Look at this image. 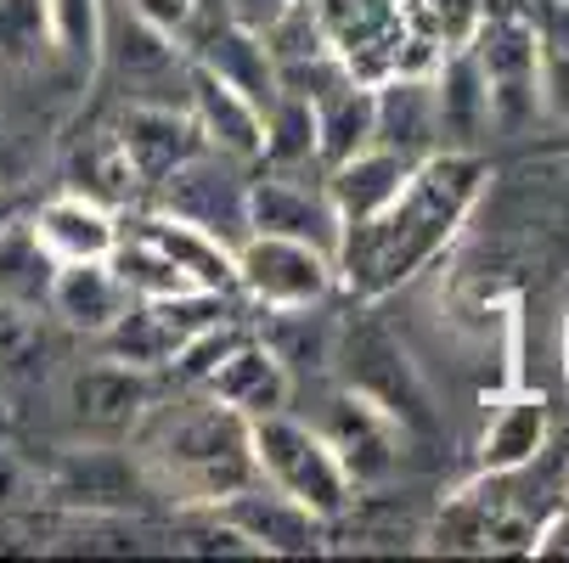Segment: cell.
Segmentation results:
<instances>
[{
  "label": "cell",
  "mask_w": 569,
  "mask_h": 563,
  "mask_svg": "<svg viewBox=\"0 0 569 563\" xmlns=\"http://www.w3.org/2000/svg\"><path fill=\"white\" fill-rule=\"evenodd\" d=\"M485 187H491V164L473 147H435L429 158H418L378 214L339 231V288L356 304H378L383 293L423 277L462 237V225L485 203Z\"/></svg>",
  "instance_id": "6da1fadb"
},
{
  "label": "cell",
  "mask_w": 569,
  "mask_h": 563,
  "mask_svg": "<svg viewBox=\"0 0 569 563\" xmlns=\"http://www.w3.org/2000/svg\"><path fill=\"white\" fill-rule=\"evenodd\" d=\"M130 451L152 491L176 507H214L231 491L254 485V445H249V418L209 400L203 389L158 394V406L141 418L130 434Z\"/></svg>",
  "instance_id": "7a4b0ae2"
},
{
  "label": "cell",
  "mask_w": 569,
  "mask_h": 563,
  "mask_svg": "<svg viewBox=\"0 0 569 563\" xmlns=\"http://www.w3.org/2000/svg\"><path fill=\"white\" fill-rule=\"evenodd\" d=\"M328 372H333L345 389L367 394L372 406H383V412L406 429V440H423V434L440 429L435 394H429L423 372L412 366V355L400 350V339L383 328V321H378L367 304H361L350 321H333Z\"/></svg>",
  "instance_id": "3957f363"
},
{
  "label": "cell",
  "mask_w": 569,
  "mask_h": 563,
  "mask_svg": "<svg viewBox=\"0 0 569 563\" xmlns=\"http://www.w3.org/2000/svg\"><path fill=\"white\" fill-rule=\"evenodd\" d=\"M249 445H254L260 485L293 496V502L310 507L321 524H333V519L350 513V502H356L350 473L339 468L333 445L316 434V423L293 418V406H288V412H271V418H254V423H249Z\"/></svg>",
  "instance_id": "277c9868"
},
{
  "label": "cell",
  "mask_w": 569,
  "mask_h": 563,
  "mask_svg": "<svg viewBox=\"0 0 569 563\" xmlns=\"http://www.w3.org/2000/svg\"><path fill=\"white\" fill-rule=\"evenodd\" d=\"M158 394H164L158 372L113 361V355H86L62 372V418L79 440L124 445L141 429V418L158 406Z\"/></svg>",
  "instance_id": "5b68a950"
},
{
  "label": "cell",
  "mask_w": 569,
  "mask_h": 563,
  "mask_svg": "<svg viewBox=\"0 0 569 563\" xmlns=\"http://www.w3.org/2000/svg\"><path fill=\"white\" fill-rule=\"evenodd\" d=\"M147 496H158L152 479L141 473L136 451L113 445V440H86L46 468V507H57V513L124 519V513H141Z\"/></svg>",
  "instance_id": "8992f818"
},
{
  "label": "cell",
  "mask_w": 569,
  "mask_h": 563,
  "mask_svg": "<svg viewBox=\"0 0 569 563\" xmlns=\"http://www.w3.org/2000/svg\"><path fill=\"white\" fill-rule=\"evenodd\" d=\"M231 265H237V288L260 310H310V304H328L339 293L333 254L316 243H299V237L249 231L231 249Z\"/></svg>",
  "instance_id": "52a82bcc"
},
{
  "label": "cell",
  "mask_w": 569,
  "mask_h": 563,
  "mask_svg": "<svg viewBox=\"0 0 569 563\" xmlns=\"http://www.w3.org/2000/svg\"><path fill=\"white\" fill-rule=\"evenodd\" d=\"M316 23L328 51L361 79V86H378V79L400 73V51L418 46L412 40V12L406 0H316Z\"/></svg>",
  "instance_id": "ba28073f"
},
{
  "label": "cell",
  "mask_w": 569,
  "mask_h": 563,
  "mask_svg": "<svg viewBox=\"0 0 569 563\" xmlns=\"http://www.w3.org/2000/svg\"><path fill=\"white\" fill-rule=\"evenodd\" d=\"M536 524L491 491V473H473L462 491H451L423 530V552H451V557H491V552H530Z\"/></svg>",
  "instance_id": "9c48e42d"
},
{
  "label": "cell",
  "mask_w": 569,
  "mask_h": 563,
  "mask_svg": "<svg viewBox=\"0 0 569 563\" xmlns=\"http://www.w3.org/2000/svg\"><path fill=\"white\" fill-rule=\"evenodd\" d=\"M158 192V209H170L192 225H203L220 243H242L249 237V220H242V198H249V175H242V158L220 152V147H203L192 152L176 175H164L152 187Z\"/></svg>",
  "instance_id": "30bf717a"
},
{
  "label": "cell",
  "mask_w": 569,
  "mask_h": 563,
  "mask_svg": "<svg viewBox=\"0 0 569 563\" xmlns=\"http://www.w3.org/2000/svg\"><path fill=\"white\" fill-rule=\"evenodd\" d=\"M97 57L119 73V86L130 102H176L170 86H187L192 73V51L187 40L164 34L158 23H147L141 12H119V18H102V46Z\"/></svg>",
  "instance_id": "8fae6325"
},
{
  "label": "cell",
  "mask_w": 569,
  "mask_h": 563,
  "mask_svg": "<svg viewBox=\"0 0 569 563\" xmlns=\"http://www.w3.org/2000/svg\"><path fill=\"white\" fill-rule=\"evenodd\" d=\"M316 434L333 445L339 468L350 473V485H383V479L400 468V451H406V429L372 406L367 394L333 383V394L321 400V418H316Z\"/></svg>",
  "instance_id": "7c38bea8"
},
{
  "label": "cell",
  "mask_w": 569,
  "mask_h": 563,
  "mask_svg": "<svg viewBox=\"0 0 569 563\" xmlns=\"http://www.w3.org/2000/svg\"><path fill=\"white\" fill-rule=\"evenodd\" d=\"M468 51L491 91V124H519L536 113V57L541 34L525 18H479L468 34Z\"/></svg>",
  "instance_id": "4fadbf2b"
},
{
  "label": "cell",
  "mask_w": 569,
  "mask_h": 563,
  "mask_svg": "<svg viewBox=\"0 0 569 563\" xmlns=\"http://www.w3.org/2000/svg\"><path fill=\"white\" fill-rule=\"evenodd\" d=\"M113 135L130 158V175H136L141 192H152L164 175H176L192 152L209 147L187 102H130L113 119Z\"/></svg>",
  "instance_id": "5bb4252c"
},
{
  "label": "cell",
  "mask_w": 569,
  "mask_h": 563,
  "mask_svg": "<svg viewBox=\"0 0 569 563\" xmlns=\"http://www.w3.org/2000/svg\"><path fill=\"white\" fill-rule=\"evenodd\" d=\"M198 389H203L209 400H220V406H231L237 418H249V423L293 406V372H288V361H282L254 328L203 372Z\"/></svg>",
  "instance_id": "9a60e30c"
},
{
  "label": "cell",
  "mask_w": 569,
  "mask_h": 563,
  "mask_svg": "<svg viewBox=\"0 0 569 563\" xmlns=\"http://www.w3.org/2000/svg\"><path fill=\"white\" fill-rule=\"evenodd\" d=\"M119 231L141 237L147 249L164 254L192 288L209 293H237V265H231V243L209 237L203 225L170 214V209H119Z\"/></svg>",
  "instance_id": "2e32d148"
},
{
  "label": "cell",
  "mask_w": 569,
  "mask_h": 563,
  "mask_svg": "<svg viewBox=\"0 0 569 563\" xmlns=\"http://www.w3.org/2000/svg\"><path fill=\"white\" fill-rule=\"evenodd\" d=\"M242 220L249 231H266V237H299V243H316L339 254V214L328 203L321 187H305L299 175L288 170H271L260 181H249V198H242Z\"/></svg>",
  "instance_id": "e0dca14e"
},
{
  "label": "cell",
  "mask_w": 569,
  "mask_h": 563,
  "mask_svg": "<svg viewBox=\"0 0 569 563\" xmlns=\"http://www.w3.org/2000/svg\"><path fill=\"white\" fill-rule=\"evenodd\" d=\"M214 513L254 546V557H305L321 552V519L310 507H299L293 496L271 491V485H242L226 502H214Z\"/></svg>",
  "instance_id": "ac0fdd59"
},
{
  "label": "cell",
  "mask_w": 569,
  "mask_h": 563,
  "mask_svg": "<svg viewBox=\"0 0 569 563\" xmlns=\"http://www.w3.org/2000/svg\"><path fill=\"white\" fill-rule=\"evenodd\" d=\"M187 108H192V119H198L209 147L242 158V164L266 158V108L254 97H242L231 79H220L214 68L192 62V73H187Z\"/></svg>",
  "instance_id": "d6986e66"
},
{
  "label": "cell",
  "mask_w": 569,
  "mask_h": 563,
  "mask_svg": "<svg viewBox=\"0 0 569 563\" xmlns=\"http://www.w3.org/2000/svg\"><path fill=\"white\" fill-rule=\"evenodd\" d=\"M124 310H130V288L113 277L108 260H68V265H57L51 293H46V315L57 321L62 333L102 339Z\"/></svg>",
  "instance_id": "ffe728a7"
},
{
  "label": "cell",
  "mask_w": 569,
  "mask_h": 563,
  "mask_svg": "<svg viewBox=\"0 0 569 563\" xmlns=\"http://www.w3.org/2000/svg\"><path fill=\"white\" fill-rule=\"evenodd\" d=\"M547 434H552V406H547L536 389L502 394L497 412H491V423H485V434H479L473 473H497V479L525 473V468L547 451Z\"/></svg>",
  "instance_id": "44dd1931"
},
{
  "label": "cell",
  "mask_w": 569,
  "mask_h": 563,
  "mask_svg": "<svg viewBox=\"0 0 569 563\" xmlns=\"http://www.w3.org/2000/svg\"><path fill=\"white\" fill-rule=\"evenodd\" d=\"M372 147H389L406 158H429L440 147L429 73H389L372 86Z\"/></svg>",
  "instance_id": "7402d4cb"
},
{
  "label": "cell",
  "mask_w": 569,
  "mask_h": 563,
  "mask_svg": "<svg viewBox=\"0 0 569 563\" xmlns=\"http://www.w3.org/2000/svg\"><path fill=\"white\" fill-rule=\"evenodd\" d=\"M29 220H34V237L46 243V254L57 265H68V260H108L113 237H119V214L91 203V198H79V192L46 198Z\"/></svg>",
  "instance_id": "603a6c76"
},
{
  "label": "cell",
  "mask_w": 569,
  "mask_h": 563,
  "mask_svg": "<svg viewBox=\"0 0 569 563\" xmlns=\"http://www.w3.org/2000/svg\"><path fill=\"white\" fill-rule=\"evenodd\" d=\"M435 79V119H440V147H473L491 130V91H485V73L473 62L468 46L440 51Z\"/></svg>",
  "instance_id": "cb8c5ba5"
},
{
  "label": "cell",
  "mask_w": 569,
  "mask_h": 563,
  "mask_svg": "<svg viewBox=\"0 0 569 563\" xmlns=\"http://www.w3.org/2000/svg\"><path fill=\"white\" fill-rule=\"evenodd\" d=\"M412 164H418V158L389 152V147H361L356 158L333 164V170H328V181H321V192H328V203H333L339 225H356V220L378 214V209L400 192V181L412 175Z\"/></svg>",
  "instance_id": "d4e9b609"
},
{
  "label": "cell",
  "mask_w": 569,
  "mask_h": 563,
  "mask_svg": "<svg viewBox=\"0 0 569 563\" xmlns=\"http://www.w3.org/2000/svg\"><path fill=\"white\" fill-rule=\"evenodd\" d=\"M305 108H310V147H316L321 170H333L361 147H372V86H361V79H339V86L310 97Z\"/></svg>",
  "instance_id": "484cf974"
},
{
  "label": "cell",
  "mask_w": 569,
  "mask_h": 563,
  "mask_svg": "<svg viewBox=\"0 0 569 563\" xmlns=\"http://www.w3.org/2000/svg\"><path fill=\"white\" fill-rule=\"evenodd\" d=\"M192 62H203V68H214L220 79H231V86H237L242 97H254L266 113H271L277 97H282V91H277V68H271L260 34L237 29V23H226V18L192 46Z\"/></svg>",
  "instance_id": "4316f807"
},
{
  "label": "cell",
  "mask_w": 569,
  "mask_h": 563,
  "mask_svg": "<svg viewBox=\"0 0 569 563\" xmlns=\"http://www.w3.org/2000/svg\"><path fill=\"white\" fill-rule=\"evenodd\" d=\"M57 260L46 254V243L34 237L29 214H7L0 220V304L12 310H46Z\"/></svg>",
  "instance_id": "83f0119b"
},
{
  "label": "cell",
  "mask_w": 569,
  "mask_h": 563,
  "mask_svg": "<svg viewBox=\"0 0 569 563\" xmlns=\"http://www.w3.org/2000/svg\"><path fill=\"white\" fill-rule=\"evenodd\" d=\"M68 192L91 198V203H102V209H113V214L130 209V198H136L141 187H136V175H130V158H124L113 124L97 130L86 147H73V158H68Z\"/></svg>",
  "instance_id": "f1b7e54d"
},
{
  "label": "cell",
  "mask_w": 569,
  "mask_h": 563,
  "mask_svg": "<svg viewBox=\"0 0 569 563\" xmlns=\"http://www.w3.org/2000/svg\"><path fill=\"white\" fill-rule=\"evenodd\" d=\"M57 51L51 0H0V73H34Z\"/></svg>",
  "instance_id": "f546056e"
},
{
  "label": "cell",
  "mask_w": 569,
  "mask_h": 563,
  "mask_svg": "<svg viewBox=\"0 0 569 563\" xmlns=\"http://www.w3.org/2000/svg\"><path fill=\"white\" fill-rule=\"evenodd\" d=\"M46 513V468H34L12 440H0V519Z\"/></svg>",
  "instance_id": "4dcf8cb0"
},
{
  "label": "cell",
  "mask_w": 569,
  "mask_h": 563,
  "mask_svg": "<svg viewBox=\"0 0 569 563\" xmlns=\"http://www.w3.org/2000/svg\"><path fill=\"white\" fill-rule=\"evenodd\" d=\"M181 513H187L181 535H176L181 552H192V557H254V546L242 541L214 507H181Z\"/></svg>",
  "instance_id": "1f68e13d"
},
{
  "label": "cell",
  "mask_w": 569,
  "mask_h": 563,
  "mask_svg": "<svg viewBox=\"0 0 569 563\" xmlns=\"http://www.w3.org/2000/svg\"><path fill=\"white\" fill-rule=\"evenodd\" d=\"M536 108L552 113L558 124H569V46L563 40H541V57H536Z\"/></svg>",
  "instance_id": "d6a6232c"
},
{
  "label": "cell",
  "mask_w": 569,
  "mask_h": 563,
  "mask_svg": "<svg viewBox=\"0 0 569 563\" xmlns=\"http://www.w3.org/2000/svg\"><path fill=\"white\" fill-rule=\"evenodd\" d=\"M288 7H293V0H226V23L249 29V34H266Z\"/></svg>",
  "instance_id": "836d02e7"
},
{
  "label": "cell",
  "mask_w": 569,
  "mask_h": 563,
  "mask_svg": "<svg viewBox=\"0 0 569 563\" xmlns=\"http://www.w3.org/2000/svg\"><path fill=\"white\" fill-rule=\"evenodd\" d=\"M530 557H569V507L547 513L530 535Z\"/></svg>",
  "instance_id": "e575fe53"
},
{
  "label": "cell",
  "mask_w": 569,
  "mask_h": 563,
  "mask_svg": "<svg viewBox=\"0 0 569 563\" xmlns=\"http://www.w3.org/2000/svg\"><path fill=\"white\" fill-rule=\"evenodd\" d=\"M558 355H563V383H569V310H563V344H558Z\"/></svg>",
  "instance_id": "d590c367"
},
{
  "label": "cell",
  "mask_w": 569,
  "mask_h": 563,
  "mask_svg": "<svg viewBox=\"0 0 569 563\" xmlns=\"http://www.w3.org/2000/svg\"><path fill=\"white\" fill-rule=\"evenodd\" d=\"M7 214H18V203H12V192H7V187H0V220H7Z\"/></svg>",
  "instance_id": "8d00e7d4"
},
{
  "label": "cell",
  "mask_w": 569,
  "mask_h": 563,
  "mask_svg": "<svg viewBox=\"0 0 569 563\" xmlns=\"http://www.w3.org/2000/svg\"><path fill=\"white\" fill-rule=\"evenodd\" d=\"M0 418H7V394H0Z\"/></svg>",
  "instance_id": "74e56055"
}]
</instances>
